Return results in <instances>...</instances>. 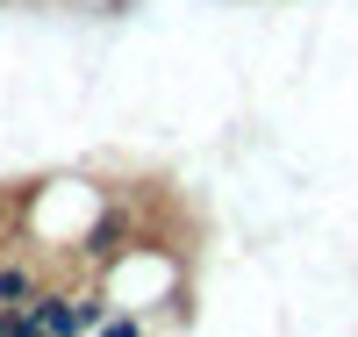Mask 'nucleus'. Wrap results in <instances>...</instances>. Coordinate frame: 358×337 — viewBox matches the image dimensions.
Wrapping results in <instances>:
<instances>
[{"label":"nucleus","mask_w":358,"mask_h":337,"mask_svg":"<svg viewBox=\"0 0 358 337\" xmlns=\"http://www.w3.org/2000/svg\"><path fill=\"white\" fill-rule=\"evenodd\" d=\"M86 337H143V323H136V309H108Z\"/></svg>","instance_id":"obj_3"},{"label":"nucleus","mask_w":358,"mask_h":337,"mask_svg":"<svg viewBox=\"0 0 358 337\" xmlns=\"http://www.w3.org/2000/svg\"><path fill=\"white\" fill-rule=\"evenodd\" d=\"M36 273L29 266H15V259H0V309H29V301H36Z\"/></svg>","instance_id":"obj_2"},{"label":"nucleus","mask_w":358,"mask_h":337,"mask_svg":"<svg viewBox=\"0 0 358 337\" xmlns=\"http://www.w3.org/2000/svg\"><path fill=\"white\" fill-rule=\"evenodd\" d=\"M115 309V301L101 294V287H36V301H29V323H36L43 337H86L101 316Z\"/></svg>","instance_id":"obj_1"}]
</instances>
